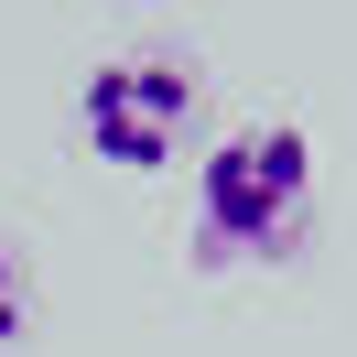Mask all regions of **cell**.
I'll list each match as a JSON object with an SVG mask.
<instances>
[{
	"label": "cell",
	"mask_w": 357,
	"mask_h": 357,
	"mask_svg": "<svg viewBox=\"0 0 357 357\" xmlns=\"http://www.w3.org/2000/svg\"><path fill=\"white\" fill-rule=\"evenodd\" d=\"M314 217V141L292 119H249L195 162V260H282Z\"/></svg>",
	"instance_id": "1"
},
{
	"label": "cell",
	"mask_w": 357,
	"mask_h": 357,
	"mask_svg": "<svg viewBox=\"0 0 357 357\" xmlns=\"http://www.w3.org/2000/svg\"><path fill=\"white\" fill-rule=\"evenodd\" d=\"M195 109H206V76L184 54H109L76 87V130L130 174H162L184 152V130H195Z\"/></svg>",
	"instance_id": "2"
},
{
	"label": "cell",
	"mask_w": 357,
	"mask_h": 357,
	"mask_svg": "<svg viewBox=\"0 0 357 357\" xmlns=\"http://www.w3.org/2000/svg\"><path fill=\"white\" fill-rule=\"evenodd\" d=\"M33 335V260L0 238V347H22Z\"/></svg>",
	"instance_id": "3"
}]
</instances>
